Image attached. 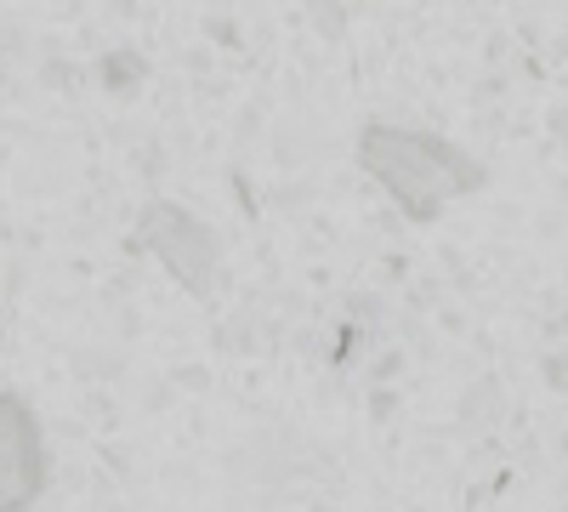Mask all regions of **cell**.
I'll use <instances>...</instances> for the list:
<instances>
[{
  "mask_svg": "<svg viewBox=\"0 0 568 512\" xmlns=\"http://www.w3.org/2000/svg\"><path fill=\"white\" fill-rule=\"evenodd\" d=\"M45 479V444L23 399L0 393V512H23Z\"/></svg>",
  "mask_w": 568,
  "mask_h": 512,
  "instance_id": "cell-1",
  "label": "cell"
}]
</instances>
